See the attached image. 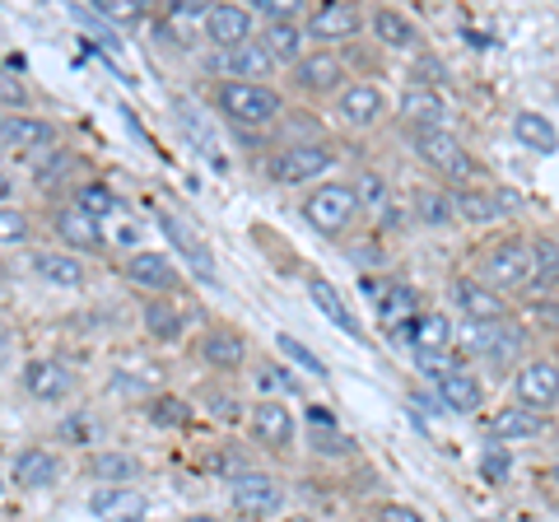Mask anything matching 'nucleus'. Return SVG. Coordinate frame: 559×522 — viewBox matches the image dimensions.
<instances>
[{
	"instance_id": "nucleus-1",
	"label": "nucleus",
	"mask_w": 559,
	"mask_h": 522,
	"mask_svg": "<svg viewBox=\"0 0 559 522\" xmlns=\"http://www.w3.org/2000/svg\"><path fill=\"white\" fill-rule=\"evenodd\" d=\"M215 108L234 121V127H248V131H261V127H275L285 103L271 84H238V80H224L215 90Z\"/></svg>"
},
{
	"instance_id": "nucleus-2",
	"label": "nucleus",
	"mask_w": 559,
	"mask_h": 522,
	"mask_svg": "<svg viewBox=\"0 0 559 522\" xmlns=\"http://www.w3.org/2000/svg\"><path fill=\"white\" fill-rule=\"evenodd\" d=\"M299 211L318 234L336 238L349 229V220L359 215V197H355V187H345V182H322L318 191H308Z\"/></svg>"
},
{
	"instance_id": "nucleus-3",
	"label": "nucleus",
	"mask_w": 559,
	"mask_h": 522,
	"mask_svg": "<svg viewBox=\"0 0 559 522\" xmlns=\"http://www.w3.org/2000/svg\"><path fill=\"white\" fill-rule=\"evenodd\" d=\"M480 275L489 289H527L532 285V242L503 238L480 257Z\"/></svg>"
},
{
	"instance_id": "nucleus-4",
	"label": "nucleus",
	"mask_w": 559,
	"mask_h": 522,
	"mask_svg": "<svg viewBox=\"0 0 559 522\" xmlns=\"http://www.w3.org/2000/svg\"><path fill=\"white\" fill-rule=\"evenodd\" d=\"M336 164V154H331L326 145H318V141H308V145H285L280 154H271V164H266V173L275 182H318L322 173Z\"/></svg>"
},
{
	"instance_id": "nucleus-5",
	"label": "nucleus",
	"mask_w": 559,
	"mask_h": 522,
	"mask_svg": "<svg viewBox=\"0 0 559 522\" xmlns=\"http://www.w3.org/2000/svg\"><path fill=\"white\" fill-rule=\"evenodd\" d=\"M415 154H419V159H425L429 168H439L443 178H471V173H476L466 145H462L452 131H419V135H415Z\"/></svg>"
},
{
	"instance_id": "nucleus-6",
	"label": "nucleus",
	"mask_w": 559,
	"mask_h": 522,
	"mask_svg": "<svg viewBox=\"0 0 559 522\" xmlns=\"http://www.w3.org/2000/svg\"><path fill=\"white\" fill-rule=\"evenodd\" d=\"M466 345L476 355L485 359H495V364H509L522 345H527V332H522L518 322H466Z\"/></svg>"
},
{
	"instance_id": "nucleus-7",
	"label": "nucleus",
	"mask_w": 559,
	"mask_h": 522,
	"mask_svg": "<svg viewBox=\"0 0 559 522\" xmlns=\"http://www.w3.org/2000/svg\"><path fill=\"white\" fill-rule=\"evenodd\" d=\"M159 229L168 234V242L178 248V257L187 261L191 271L201 275V281L210 285L215 281V257H210V248H205V238L197 234V224H187L178 211H159Z\"/></svg>"
},
{
	"instance_id": "nucleus-8",
	"label": "nucleus",
	"mask_w": 559,
	"mask_h": 522,
	"mask_svg": "<svg viewBox=\"0 0 559 522\" xmlns=\"http://www.w3.org/2000/svg\"><path fill=\"white\" fill-rule=\"evenodd\" d=\"M513 392H518V406L550 411L559 402V364H550V359L522 364L518 378H513Z\"/></svg>"
},
{
	"instance_id": "nucleus-9",
	"label": "nucleus",
	"mask_w": 559,
	"mask_h": 522,
	"mask_svg": "<svg viewBox=\"0 0 559 522\" xmlns=\"http://www.w3.org/2000/svg\"><path fill=\"white\" fill-rule=\"evenodd\" d=\"M280 503H285V490H280L275 476H266V472H242L234 481V509L242 518H271Z\"/></svg>"
},
{
	"instance_id": "nucleus-10",
	"label": "nucleus",
	"mask_w": 559,
	"mask_h": 522,
	"mask_svg": "<svg viewBox=\"0 0 559 522\" xmlns=\"http://www.w3.org/2000/svg\"><path fill=\"white\" fill-rule=\"evenodd\" d=\"M401 121L419 135V131H443V117H448V103L439 90H429V84H406L401 90Z\"/></svg>"
},
{
	"instance_id": "nucleus-11",
	"label": "nucleus",
	"mask_w": 559,
	"mask_h": 522,
	"mask_svg": "<svg viewBox=\"0 0 559 522\" xmlns=\"http://www.w3.org/2000/svg\"><path fill=\"white\" fill-rule=\"evenodd\" d=\"M275 57L266 51V43H242V47H234V51H219L215 57V71H224L229 80H238V84H261L271 71H275Z\"/></svg>"
},
{
	"instance_id": "nucleus-12",
	"label": "nucleus",
	"mask_w": 559,
	"mask_h": 522,
	"mask_svg": "<svg viewBox=\"0 0 559 522\" xmlns=\"http://www.w3.org/2000/svg\"><path fill=\"white\" fill-rule=\"evenodd\" d=\"M90 513L98 522H140L150 513V503L140 490H131V485H98L90 495Z\"/></svg>"
},
{
	"instance_id": "nucleus-13",
	"label": "nucleus",
	"mask_w": 559,
	"mask_h": 522,
	"mask_svg": "<svg viewBox=\"0 0 559 522\" xmlns=\"http://www.w3.org/2000/svg\"><path fill=\"white\" fill-rule=\"evenodd\" d=\"M10 481L20 490H47V485L61 481V458L47 448H20L10 462Z\"/></svg>"
},
{
	"instance_id": "nucleus-14",
	"label": "nucleus",
	"mask_w": 559,
	"mask_h": 522,
	"mask_svg": "<svg viewBox=\"0 0 559 522\" xmlns=\"http://www.w3.org/2000/svg\"><path fill=\"white\" fill-rule=\"evenodd\" d=\"M364 24L359 5H349V0H326V5H318L308 14V33L318 43H341V38H355Z\"/></svg>"
},
{
	"instance_id": "nucleus-15",
	"label": "nucleus",
	"mask_w": 559,
	"mask_h": 522,
	"mask_svg": "<svg viewBox=\"0 0 559 522\" xmlns=\"http://www.w3.org/2000/svg\"><path fill=\"white\" fill-rule=\"evenodd\" d=\"M0 141H5L10 154H38L47 145H57V127L43 117H24V112H10L0 121Z\"/></svg>"
},
{
	"instance_id": "nucleus-16",
	"label": "nucleus",
	"mask_w": 559,
	"mask_h": 522,
	"mask_svg": "<svg viewBox=\"0 0 559 522\" xmlns=\"http://www.w3.org/2000/svg\"><path fill=\"white\" fill-rule=\"evenodd\" d=\"M452 304L466 312V322H503V299L485 281H471V275H457V281L448 285Z\"/></svg>"
},
{
	"instance_id": "nucleus-17",
	"label": "nucleus",
	"mask_w": 559,
	"mask_h": 522,
	"mask_svg": "<svg viewBox=\"0 0 559 522\" xmlns=\"http://www.w3.org/2000/svg\"><path fill=\"white\" fill-rule=\"evenodd\" d=\"M205 38L219 51H234L242 43H252V10L248 5H210Z\"/></svg>"
},
{
	"instance_id": "nucleus-18",
	"label": "nucleus",
	"mask_w": 559,
	"mask_h": 522,
	"mask_svg": "<svg viewBox=\"0 0 559 522\" xmlns=\"http://www.w3.org/2000/svg\"><path fill=\"white\" fill-rule=\"evenodd\" d=\"M345 80V66L341 57H331V51H308V57L294 66V84H299L304 94H336Z\"/></svg>"
},
{
	"instance_id": "nucleus-19",
	"label": "nucleus",
	"mask_w": 559,
	"mask_h": 522,
	"mask_svg": "<svg viewBox=\"0 0 559 522\" xmlns=\"http://www.w3.org/2000/svg\"><path fill=\"white\" fill-rule=\"evenodd\" d=\"M20 382H24V392L33 396V402H61V396L70 392V373L57 359H28Z\"/></svg>"
},
{
	"instance_id": "nucleus-20",
	"label": "nucleus",
	"mask_w": 559,
	"mask_h": 522,
	"mask_svg": "<svg viewBox=\"0 0 559 522\" xmlns=\"http://www.w3.org/2000/svg\"><path fill=\"white\" fill-rule=\"evenodd\" d=\"M248 420H252V434H257V439L266 443V448H275V452L294 443V415H289L285 402H257Z\"/></svg>"
},
{
	"instance_id": "nucleus-21",
	"label": "nucleus",
	"mask_w": 559,
	"mask_h": 522,
	"mask_svg": "<svg viewBox=\"0 0 559 522\" xmlns=\"http://www.w3.org/2000/svg\"><path fill=\"white\" fill-rule=\"evenodd\" d=\"M452 205L466 224H495L503 211H513L518 197H503V191H476V187H462L452 191Z\"/></svg>"
},
{
	"instance_id": "nucleus-22",
	"label": "nucleus",
	"mask_w": 559,
	"mask_h": 522,
	"mask_svg": "<svg viewBox=\"0 0 559 522\" xmlns=\"http://www.w3.org/2000/svg\"><path fill=\"white\" fill-rule=\"evenodd\" d=\"M127 281L140 289H178V266L164 252H135L127 261Z\"/></svg>"
},
{
	"instance_id": "nucleus-23",
	"label": "nucleus",
	"mask_w": 559,
	"mask_h": 522,
	"mask_svg": "<svg viewBox=\"0 0 559 522\" xmlns=\"http://www.w3.org/2000/svg\"><path fill=\"white\" fill-rule=\"evenodd\" d=\"M57 238L61 242H70V248H80V252H94V248H103V224L94 220V215H84V211H75V205H66V211H57Z\"/></svg>"
},
{
	"instance_id": "nucleus-24",
	"label": "nucleus",
	"mask_w": 559,
	"mask_h": 522,
	"mask_svg": "<svg viewBox=\"0 0 559 522\" xmlns=\"http://www.w3.org/2000/svg\"><path fill=\"white\" fill-rule=\"evenodd\" d=\"M308 299L318 304V312H322L331 327H341L345 336H355V341H359V322H355V312L345 308V299H341V289H336V285L322 281V275H312V281H308Z\"/></svg>"
},
{
	"instance_id": "nucleus-25",
	"label": "nucleus",
	"mask_w": 559,
	"mask_h": 522,
	"mask_svg": "<svg viewBox=\"0 0 559 522\" xmlns=\"http://www.w3.org/2000/svg\"><path fill=\"white\" fill-rule=\"evenodd\" d=\"M485 429L495 434V439H536V434L546 429V415L532 406H503L499 415H489Z\"/></svg>"
},
{
	"instance_id": "nucleus-26",
	"label": "nucleus",
	"mask_w": 559,
	"mask_h": 522,
	"mask_svg": "<svg viewBox=\"0 0 559 522\" xmlns=\"http://www.w3.org/2000/svg\"><path fill=\"white\" fill-rule=\"evenodd\" d=\"M336 108H341V117L349 121V127H373V121L382 117V94L373 90V84H345Z\"/></svg>"
},
{
	"instance_id": "nucleus-27",
	"label": "nucleus",
	"mask_w": 559,
	"mask_h": 522,
	"mask_svg": "<svg viewBox=\"0 0 559 522\" xmlns=\"http://www.w3.org/2000/svg\"><path fill=\"white\" fill-rule=\"evenodd\" d=\"M433 388H439V406L457 411V415L480 411V402H485V388H480V378H471L466 369H462V373H452V378H443V382H433Z\"/></svg>"
},
{
	"instance_id": "nucleus-28",
	"label": "nucleus",
	"mask_w": 559,
	"mask_h": 522,
	"mask_svg": "<svg viewBox=\"0 0 559 522\" xmlns=\"http://www.w3.org/2000/svg\"><path fill=\"white\" fill-rule=\"evenodd\" d=\"M373 33H378V43L392 47V51H411V47L419 43V28H415L401 10H392V5L373 10Z\"/></svg>"
},
{
	"instance_id": "nucleus-29",
	"label": "nucleus",
	"mask_w": 559,
	"mask_h": 522,
	"mask_svg": "<svg viewBox=\"0 0 559 522\" xmlns=\"http://www.w3.org/2000/svg\"><path fill=\"white\" fill-rule=\"evenodd\" d=\"M90 476L103 481V485H131L140 476V462L131 458V452H121V448H103L90 458Z\"/></svg>"
},
{
	"instance_id": "nucleus-30",
	"label": "nucleus",
	"mask_w": 559,
	"mask_h": 522,
	"mask_svg": "<svg viewBox=\"0 0 559 522\" xmlns=\"http://www.w3.org/2000/svg\"><path fill=\"white\" fill-rule=\"evenodd\" d=\"M513 135H518V145H527V150H536V154H555V150H559L555 121L540 117V112H518V117H513Z\"/></svg>"
},
{
	"instance_id": "nucleus-31",
	"label": "nucleus",
	"mask_w": 559,
	"mask_h": 522,
	"mask_svg": "<svg viewBox=\"0 0 559 522\" xmlns=\"http://www.w3.org/2000/svg\"><path fill=\"white\" fill-rule=\"evenodd\" d=\"M33 271H38L47 285H61V289L84 285V266H80V257H70V252H38L33 257Z\"/></svg>"
},
{
	"instance_id": "nucleus-32",
	"label": "nucleus",
	"mask_w": 559,
	"mask_h": 522,
	"mask_svg": "<svg viewBox=\"0 0 559 522\" xmlns=\"http://www.w3.org/2000/svg\"><path fill=\"white\" fill-rule=\"evenodd\" d=\"M261 43H266V51L280 61V66H299L304 61V28L299 24H271L266 33H261Z\"/></svg>"
},
{
	"instance_id": "nucleus-33",
	"label": "nucleus",
	"mask_w": 559,
	"mask_h": 522,
	"mask_svg": "<svg viewBox=\"0 0 559 522\" xmlns=\"http://www.w3.org/2000/svg\"><path fill=\"white\" fill-rule=\"evenodd\" d=\"M201 355H205V364H215V369H238V364L248 359V345H242L238 332H205Z\"/></svg>"
},
{
	"instance_id": "nucleus-34",
	"label": "nucleus",
	"mask_w": 559,
	"mask_h": 522,
	"mask_svg": "<svg viewBox=\"0 0 559 522\" xmlns=\"http://www.w3.org/2000/svg\"><path fill=\"white\" fill-rule=\"evenodd\" d=\"M378 318L388 322L392 332H396V327L419 322V318H425V312H419V294H415V289H406V285H392V294L378 304Z\"/></svg>"
},
{
	"instance_id": "nucleus-35",
	"label": "nucleus",
	"mask_w": 559,
	"mask_h": 522,
	"mask_svg": "<svg viewBox=\"0 0 559 522\" xmlns=\"http://www.w3.org/2000/svg\"><path fill=\"white\" fill-rule=\"evenodd\" d=\"M415 215L429 224V229H448L452 220H457V205H452V191H415Z\"/></svg>"
},
{
	"instance_id": "nucleus-36",
	"label": "nucleus",
	"mask_w": 559,
	"mask_h": 522,
	"mask_svg": "<svg viewBox=\"0 0 559 522\" xmlns=\"http://www.w3.org/2000/svg\"><path fill=\"white\" fill-rule=\"evenodd\" d=\"M415 351H457L448 312H425V318L415 322Z\"/></svg>"
},
{
	"instance_id": "nucleus-37",
	"label": "nucleus",
	"mask_w": 559,
	"mask_h": 522,
	"mask_svg": "<svg viewBox=\"0 0 559 522\" xmlns=\"http://www.w3.org/2000/svg\"><path fill=\"white\" fill-rule=\"evenodd\" d=\"M75 211L94 215V220L103 224V220H112V215L121 211V201H117V191H108L103 182H84V187L75 191Z\"/></svg>"
},
{
	"instance_id": "nucleus-38",
	"label": "nucleus",
	"mask_w": 559,
	"mask_h": 522,
	"mask_svg": "<svg viewBox=\"0 0 559 522\" xmlns=\"http://www.w3.org/2000/svg\"><path fill=\"white\" fill-rule=\"evenodd\" d=\"M145 327H150L154 341H178L187 318H182L178 304H145Z\"/></svg>"
},
{
	"instance_id": "nucleus-39",
	"label": "nucleus",
	"mask_w": 559,
	"mask_h": 522,
	"mask_svg": "<svg viewBox=\"0 0 559 522\" xmlns=\"http://www.w3.org/2000/svg\"><path fill=\"white\" fill-rule=\"evenodd\" d=\"M559 281V242L555 238H536L532 242V285L550 289Z\"/></svg>"
},
{
	"instance_id": "nucleus-40",
	"label": "nucleus",
	"mask_w": 559,
	"mask_h": 522,
	"mask_svg": "<svg viewBox=\"0 0 559 522\" xmlns=\"http://www.w3.org/2000/svg\"><path fill=\"white\" fill-rule=\"evenodd\" d=\"M415 369L425 373V378H433V382H443L452 373H462L466 364H462L457 351H415Z\"/></svg>"
},
{
	"instance_id": "nucleus-41",
	"label": "nucleus",
	"mask_w": 559,
	"mask_h": 522,
	"mask_svg": "<svg viewBox=\"0 0 559 522\" xmlns=\"http://www.w3.org/2000/svg\"><path fill=\"white\" fill-rule=\"evenodd\" d=\"M150 420L159 429H182V425H191V411H187L182 396H154V402H150Z\"/></svg>"
},
{
	"instance_id": "nucleus-42",
	"label": "nucleus",
	"mask_w": 559,
	"mask_h": 522,
	"mask_svg": "<svg viewBox=\"0 0 559 522\" xmlns=\"http://www.w3.org/2000/svg\"><path fill=\"white\" fill-rule=\"evenodd\" d=\"M355 197H359V211H378V215H388V182H382L378 173H359Z\"/></svg>"
},
{
	"instance_id": "nucleus-43",
	"label": "nucleus",
	"mask_w": 559,
	"mask_h": 522,
	"mask_svg": "<svg viewBox=\"0 0 559 522\" xmlns=\"http://www.w3.org/2000/svg\"><path fill=\"white\" fill-rule=\"evenodd\" d=\"M275 341H280V351H285V355H289L294 364H299V369H308L312 378H326V364H322L318 355H312V351H308V345H304V341H294V336H285V332H280Z\"/></svg>"
},
{
	"instance_id": "nucleus-44",
	"label": "nucleus",
	"mask_w": 559,
	"mask_h": 522,
	"mask_svg": "<svg viewBox=\"0 0 559 522\" xmlns=\"http://www.w3.org/2000/svg\"><path fill=\"white\" fill-rule=\"evenodd\" d=\"M308 439L318 452H326V458H345V452H355L349 448V439L341 434V425H326V429H308Z\"/></svg>"
},
{
	"instance_id": "nucleus-45",
	"label": "nucleus",
	"mask_w": 559,
	"mask_h": 522,
	"mask_svg": "<svg viewBox=\"0 0 559 522\" xmlns=\"http://www.w3.org/2000/svg\"><path fill=\"white\" fill-rule=\"evenodd\" d=\"M257 388H261V392H280V396H289V392H299V378H294L289 369H271V364H266V369L257 373Z\"/></svg>"
},
{
	"instance_id": "nucleus-46",
	"label": "nucleus",
	"mask_w": 559,
	"mask_h": 522,
	"mask_svg": "<svg viewBox=\"0 0 559 522\" xmlns=\"http://www.w3.org/2000/svg\"><path fill=\"white\" fill-rule=\"evenodd\" d=\"M509 472H513V458L503 448H489V452H480V476L485 481H509Z\"/></svg>"
},
{
	"instance_id": "nucleus-47",
	"label": "nucleus",
	"mask_w": 559,
	"mask_h": 522,
	"mask_svg": "<svg viewBox=\"0 0 559 522\" xmlns=\"http://www.w3.org/2000/svg\"><path fill=\"white\" fill-rule=\"evenodd\" d=\"M168 20L178 24V28H201V33H205L210 10H205V5H197V0H182V5H173V10H168Z\"/></svg>"
},
{
	"instance_id": "nucleus-48",
	"label": "nucleus",
	"mask_w": 559,
	"mask_h": 522,
	"mask_svg": "<svg viewBox=\"0 0 559 522\" xmlns=\"http://www.w3.org/2000/svg\"><path fill=\"white\" fill-rule=\"evenodd\" d=\"M205 411L215 415V420H224V425H234V420H242V406L234 402L229 392H205Z\"/></svg>"
},
{
	"instance_id": "nucleus-49",
	"label": "nucleus",
	"mask_w": 559,
	"mask_h": 522,
	"mask_svg": "<svg viewBox=\"0 0 559 522\" xmlns=\"http://www.w3.org/2000/svg\"><path fill=\"white\" fill-rule=\"evenodd\" d=\"M94 14H103V20H112V24H135L140 5H131V0H98Z\"/></svg>"
},
{
	"instance_id": "nucleus-50",
	"label": "nucleus",
	"mask_w": 559,
	"mask_h": 522,
	"mask_svg": "<svg viewBox=\"0 0 559 522\" xmlns=\"http://www.w3.org/2000/svg\"><path fill=\"white\" fill-rule=\"evenodd\" d=\"M0 238H5V248H14V242L28 238V224H24V215L14 211V205H5V211H0Z\"/></svg>"
},
{
	"instance_id": "nucleus-51",
	"label": "nucleus",
	"mask_w": 559,
	"mask_h": 522,
	"mask_svg": "<svg viewBox=\"0 0 559 522\" xmlns=\"http://www.w3.org/2000/svg\"><path fill=\"white\" fill-rule=\"evenodd\" d=\"M205 472H234V481L242 476L238 472V448H219L215 458H205Z\"/></svg>"
},
{
	"instance_id": "nucleus-52",
	"label": "nucleus",
	"mask_w": 559,
	"mask_h": 522,
	"mask_svg": "<svg viewBox=\"0 0 559 522\" xmlns=\"http://www.w3.org/2000/svg\"><path fill=\"white\" fill-rule=\"evenodd\" d=\"M378 522H425V518H419L411 503H388V509L378 513Z\"/></svg>"
},
{
	"instance_id": "nucleus-53",
	"label": "nucleus",
	"mask_w": 559,
	"mask_h": 522,
	"mask_svg": "<svg viewBox=\"0 0 559 522\" xmlns=\"http://www.w3.org/2000/svg\"><path fill=\"white\" fill-rule=\"evenodd\" d=\"M112 388H117L121 396H140V392H145V378H127V373H117Z\"/></svg>"
},
{
	"instance_id": "nucleus-54",
	"label": "nucleus",
	"mask_w": 559,
	"mask_h": 522,
	"mask_svg": "<svg viewBox=\"0 0 559 522\" xmlns=\"http://www.w3.org/2000/svg\"><path fill=\"white\" fill-rule=\"evenodd\" d=\"M70 173V159H51V164H43L38 168V182H51V178H66Z\"/></svg>"
},
{
	"instance_id": "nucleus-55",
	"label": "nucleus",
	"mask_w": 559,
	"mask_h": 522,
	"mask_svg": "<svg viewBox=\"0 0 559 522\" xmlns=\"http://www.w3.org/2000/svg\"><path fill=\"white\" fill-rule=\"evenodd\" d=\"M326 425H336V415L326 406H308V429H326Z\"/></svg>"
},
{
	"instance_id": "nucleus-56",
	"label": "nucleus",
	"mask_w": 559,
	"mask_h": 522,
	"mask_svg": "<svg viewBox=\"0 0 559 522\" xmlns=\"http://www.w3.org/2000/svg\"><path fill=\"white\" fill-rule=\"evenodd\" d=\"M5 103H10V108H14V103H20V108H24V84L5 80Z\"/></svg>"
},
{
	"instance_id": "nucleus-57",
	"label": "nucleus",
	"mask_w": 559,
	"mask_h": 522,
	"mask_svg": "<svg viewBox=\"0 0 559 522\" xmlns=\"http://www.w3.org/2000/svg\"><path fill=\"white\" fill-rule=\"evenodd\" d=\"M182 522H219V518H201V513H197V518H182Z\"/></svg>"
},
{
	"instance_id": "nucleus-58",
	"label": "nucleus",
	"mask_w": 559,
	"mask_h": 522,
	"mask_svg": "<svg viewBox=\"0 0 559 522\" xmlns=\"http://www.w3.org/2000/svg\"><path fill=\"white\" fill-rule=\"evenodd\" d=\"M550 481H555V485H559V462H555V466H550Z\"/></svg>"
},
{
	"instance_id": "nucleus-59",
	"label": "nucleus",
	"mask_w": 559,
	"mask_h": 522,
	"mask_svg": "<svg viewBox=\"0 0 559 522\" xmlns=\"http://www.w3.org/2000/svg\"><path fill=\"white\" fill-rule=\"evenodd\" d=\"M285 522H312V518H285Z\"/></svg>"
},
{
	"instance_id": "nucleus-60",
	"label": "nucleus",
	"mask_w": 559,
	"mask_h": 522,
	"mask_svg": "<svg viewBox=\"0 0 559 522\" xmlns=\"http://www.w3.org/2000/svg\"><path fill=\"white\" fill-rule=\"evenodd\" d=\"M476 522H495V518H476Z\"/></svg>"
}]
</instances>
